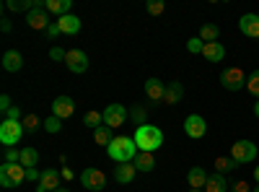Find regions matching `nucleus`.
<instances>
[{"instance_id":"obj_9","label":"nucleus","mask_w":259,"mask_h":192,"mask_svg":"<svg viewBox=\"0 0 259 192\" xmlns=\"http://www.w3.org/2000/svg\"><path fill=\"white\" fill-rule=\"evenodd\" d=\"M65 65H68L70 73L80 75L89 70V55H85L83 50H68V55H65Z\"/></svg>"},{"instance_id":"obj_44","label":"nucleus","mask_w":259,"mask_h":192,"mask_svg":"<svg viewBox=\"0 0 259 192\" xmlns=\"http://www.w3.org/2000/svg\"><path fill=\"white\" fill-rule=\"evenodd\" d=\"M254 117L259 120V99H256V104H254Z\"/></svg>"},{"instance_id":"obj_29","label":"nucleus","mask_w":259,"mask_h":192,"mask_svg":"<svg viewBox=\"0 0 259 192\" xmlns=\"http://www.w3.org/2000/svg\"><path fill=\"white\" fill-rule=\"evenodd\" d=\"M218 36H221V29L215 26V24H202V29H200V39L205 42V45H210V42H218Z\"/></svg>"},{"instance_id":"obj_4","label":"nucleus","mask_w":259,"mask_h":192,"mask_svg":"<svg viewBox=\"0 0 259 192\" xmlns=\"http://www.w3.org/2000/svg\"><path fill=\"white\" fill-rule=\"evenodd\" d=\"M246 73L241 70V68H236V65H228V68H223V73H221V83H223V89L226 91H241L244 86H246Z\"/></svg>"},{"instance_id":"obj_37","label":"nucleus","mask_w":259,"mask_h":192,"mask_svg":"<svg viewBox=\"0 0 259 192\" xmlns=\"http://www.w3.org/2000/svg\"><path fill=\"white\" fill-rule=\"evenodd\" d=\"M6 120H13V122H21V106L18 104H13L11 109L6 112Z\"/></svg>"},{"instance_id":"obj_5","label":"nucleus","mask_w":259,"mask_h":192,"mask_svg":"<svg viewBox=\"0 0 259 192\" xmlns=\"http://www.w3.org/2000/svg\"><path fill=\"white\" fill-rule=\"evenodd\" d=\"M24 125L21 122H13V120H3L0 122V143H3L6 148H13L21 138H24Z\"/></svg>"},{"instance_id":"obj_25","label":"nucleus","mask_w":259,"mask_h":192,"mask_svg":"<svg viewBox=\"0 0 259 192\" xmlns=\"http://www.w3.org/2000/svg\"><path fill=\"white\" fill-rule=\"evenodd\" d=\"M94 140H96V145H106V148H109V145H112V140H114V133H112V127L101 125L99 130H94Z\"/></svg>"},{"instance_id":"obj_41","label":"nucleus","mask_w":259,"mask_h":192,"mask_svg":"<svg viewBox=\"0 0 259 192\" xmlns=\"http://www.w3.org/2000/svg\"><path fill=\"white\" fill-rule=\"evenodd\" d=\"M45 34H47V36H50V39H55V36H57V34H62V31H60V26H57V21H52V24H50V29H47V31H45Z\"/></svg>"},{"instance_id":"obj_20","label":"nucleus","mask_w":259,"mask_h":192,"mask_svg":"<svg viewBox=\"0 0 259 192\" xmlns=\"http://www.w3.org/2000/svg\"><path fill=\"white\" fill-rule=\"evenodd\" d=\"M184 96V86L179 81H168L166 83V94H163V104H179Z\"/></svg>"},{"instance_id":"obj_23","label":"nucleus","mask_w":259,"mask_h":192,"mask_svg":"<svg viewBox=\"0 0 259 192\" xmlns=\"http://www.w3.org/2000/svg\"><path fill=\"white\" fill-rule=\"evenodd\" d=\"M45 8H47L50 13H57V18H62V16H68V13H70L73 3H70V0H47Z\"/></svg>"},{"instance_id":"obj_3","label":"nucleus","mask_w":259,"mask_h":192,"mask_svg":"<svg viewBox=\"0 0 259 192\" xmlns=\"http://www.w3.org/2000/svg\"><path fill=\"white\" fill-rule=\"evenodd\" d=\"M24 182H26V166H21V164H3L0 166V184L6 189H13Z\"/></svg>"},{"instance_id":"obj_48","label":"nucleus","mask_w":259,"mask_h":192,"mask_svg":"<svg viewBox=\"0 0 259 192\" xmlns=\"http://www.w3.org/2000/svg\"><path fill=\"white\" fill-rule=\"evenodd\" d=\"M254 192H259V184H256V187H254Z\"/></svg>"},{"instance_id":"obj_47","label":"nucleus","mask_w":259,"mask_h":192,"mask_svg":"<svg viewBox=\"0 0 259 192\" xmlns=\"http://www.w3.org/2000/svg\"><path fill=\"white\" fill-rule=\"evenodd\" d=\"M189 192H200V189H192V187H189Z\"/></svg>"},{"instance_id":"obj_22","label":"nucleus","mask_w":259,"mask_h":192,"mask_svg":"<svg viewBox=\"0 0 259 192\" xmlns=\"http://www.w3.org/2000/svg\"><path fill=\"white\" fill-rule=\"evenodd\" d=\"M133 164H135L138 172H145V174H148V172H153V169H156V156H153V153H143V151H140V153L135 156V161H133Z\"/></svg>"},{"instance_id":"obj_14","label":"nucleus","mask_w":259,"mask_h":192,"mask_svg":"<svg viewBox=\"0 0 259 192\" xmlns=\"http://www.w3.org/2000/svg\"><path fill=\"white\" fill-rule=\"evenodd\" d=\"M57 189H60V174H57V169H45V172H41V179H39L36 192H57Z\"/></svg>"},{"instance_id":"obj_12","label":"nucleus","mask_w":259,"mask_h":192,"mask_svg":"<svg viewBox=\"0 0 259 192\" xmlns=\"http://www.w3.org/2000/svg\"><path fill=\"white\" fill-rule=\"evenodd\" d=\"M73 114H75V101H73L70 96H57V99L52 101V117L68 120V117H73Z\"/></svg>"},{"instance_id":"obj_13","label":"nucleus","mask_w":259,"mask_h":192,"mask_svg":"<svg viewBox=\"0 0 259 192\" xmlns=\"http://www.w3.org/2000/svg\"><path fill=\"white\" fill-rule=\"evenodd\" d=\"M239 29H241L244 36L259 39V13H244L239 18Z\"/></svg>"},{"instance_id":"obj_27","label":"nucleus","mask_w":259,"mask_h":192,"mask_svg":"<svg viewBox=\"0 0 259 192\" xmlns=\"http://www.w3.org/2000/svg\"><path fill=\"white\" fill-rule=\"evenodd\" d=\"M36 6H39V0H8V3H6V8L8 11H16V13L18 11H29L31 13Z\"/></svg>"},{"instance_id":"obj_18","label":"nucleus","mask_w":259,"mask_h":192,"mask_svg":"<svg viewBox=\"0 0 259 192\" xmlns=\"http://www.w3.org/2000/svg\"><path fill=\"white\" fill-rule=\"evenodd\" d=\"M57 26H60V31L62 34H68V36H73V34H78L80 31V18L78 16H73V13H68V16H62V18H57Z\"/></svg>"},{"instance_id":"obj_45","label":"nucleus","mask_w":259,"mask_h":192,"mask_svg":"<svg viewBox=\"0 0 259 192\" xmlns=\"http://www.w3.org/2000/svg\"><path fill=\"white\" fill-rule=\"evenodd\" d=\"M254 179H256V184H259V166L254 169Z\"/></svg>"},{"instance_id":"obj_38","label":"nucleus","mask_w":259,"mask_h":192,"mask_svg":"<svg viewBox=\"0 0 259 192\" xmlns=\"http://www.w3.org/2000/svg\"><path fill=\"white\" fill-rule=\"evenodd\" d=\"M11 106H13V101H11V96H8V94H3V96H0V112H3V114H6V112L11 109Z\"/></svg>"},{"instance_id":"obj_35","label":"nucleus","mask_w":259,"mask_h":192,"mask_svg":"<svg viewBox=\"0 0 259 192\" xmlns=\"http://www.w3.org/2000/svg\"><path fill=\"white\" fill-rule=\"evenodd\" d=\"M202 47H205V42H202L200 36H192V39L187 42V50H189L192 55H202Z\"/></svg>"},{"instance_id":"obj_43","label":"nucleus","mask_w":259,"mask_h":192,"mask_svg":"<svg viewBox=\"0 0 259 192\" xmlns=\"http://www.w3.org/2000/svg\"><path fill=\"white\" fill-rule=\"evenodd\" d=\"M62 179H73V172H70V169H62Z\"/></svg>"},{"instance_id":"obj_10","label":"nucleus","mask_w":259,"mask_h":192,"mask_svg":"<svg viewBox=\"0 0 259 192\" xmlns=\"http://www.w3.org/2000/svg\"><path fill=\"white\" fill-rule=\"evenodd\" d=\"M127 117H130V112L124 109L122 104H109V106L104 109V125L112 127V130H114V127H119V125H124Z\"/></svg>"},{"instance_id":"obj_17","label":"nucleus","mask_w":259,"mask_h":192,"mask_svg":"<svg viewBox=\"0 0 259 192\" xmlns=\"http://www.w3.org/2000/svg\"><path fill=\"white\" fill-rule=\"evenodd\" d=\"M163 94H166V83H161L158 78H148L145 81V96L150 101H163Z\"/></svg>"},{"instance_id":"obj_30","label":"nucleus","mask_w":259,"mask_h":192,"mask_svg":"<svg viewBox=\"0 0 259 192\" xmlns=\"http://www.w3.org/2000/svg\"><path fill=\"white\" fill-rule=\"evenodd\" d=\"M233 169H239V164H236L231 156H228V159H223V156H221V159H215V172H218V174L226 177L228 172H233Z\"/></svg>"},{"instance_id":"obj_42","label":"nucleus","mask_w":259,"mask_h":192,"mask_svg":"<svg viewBox=\"0 0 259 192\" xmlns=\"http://www.w3.org/2000/svg\"><path fill=\"white\" fill-rule=\"evenodd\" d=\"M233 192H249V184L246 182H236L233 184Z\"/></svg>"},{"instance_id":"obj_8","label":"nucleus","mask_w":259,"mask_h":192,"mask_svg":"<svg viewBox=\"0 0 259 192\" xmlns=\"http://www.w3.org/2000/svg\"><path fill=\"white\" fill-rule=\"evenodd\" d=\"M26 24H29V29H34V31H47L50 29V11L45 8V3H39L29 16H26Z\"/></svg>"},{"instance_id":"obj_34","label":"nucleus","mask_w":259,"mask_h":192,"mask_svg":"<svg viewBox=\"0 0 259 192\" xmlns=\"http://www.w3.org/2000/svg\"><path fill=\"white\" fill-rule=\"evenodd\" d=\"M130 117H133V122L140 127V125H145V117H148V112H145L143 106L138 104V106H133V109H130Z\"/></svg>"},{"instance_id":"obj_32","label":"nucleus","mask_w":259,"mask_h":192,"mask_svg":"<svg viewBox=\"0 0 259 192\" xmlns=\"http://www.w3.org/2000/svg\"><path fill=\"white\" fill-rule=\"evenodd\" d=\"M246 91L259 99V70H251V73H249V78H246Z\"/></svg>"},{"instance_id":"obj_36","label":"nucleus","mask_w":259,"mask_h":192,"mask_svg":"<svg viewBox=\"0 0 259 192\" xmlns=\"http://www.w3.org/2000/svg\"><path fill=\"white\" fill-rule=\"evenodd\" d=\"M45 130H47V133H60V130H62V120L47 117V120H45Z\"/></svg>"},{"instance_id":"obj_24","label":"nucleus","mask_w":259,"mask_h":192,"mask_svg":"<svg viewBox=\"0 0 259 192\" xmlns=\"http://www.w3.org/2000/svg\"><path fill=\"white\" fill-rule=\"evenodd\" d=\"M228 189V182H226V177L223 174H210V179H207V184H205V192H226Z\"/></svg>"},{"instance_id":"obj_39","label":"nucleus","mask_w":259,"mask_h":192,"mask_svg":"<svg viewBox=\"0 0 259 192\" xmlns=\"http://www.w3.org/2000/svg\"><path fill=\"white\" fill-rule=\"evenodd\" d=\"M39 179H41V172H36V166L26 169V182H39Z\"/></svg>"},{"instance_id":"obj_26","label":"nucleus","mask_w":259,"mask_h":192,"mask_svg":"<svg viewBox=\"0 0 259 192\" xmlns=\"http://www.w3.org/2000/svg\"><path fill=\"white\" fill-rule=\"evenodd\" d=\"M39 164V153H36V148L26 145V148H21V166H26V169H34Z\"/></svg>"},{"instance_id":"obj_28","label":"nucleus","mask_w":259,"mask_h":192,"mask_svg":"<svg viewBox=\"0 0 259 192\" xmlns=\"http://www.w3.org/2000/svg\"><path fill=\"white\" fill-rule=\"evenodd\" d=\"M83 125L91 127V130H99V127L104 125V112H96V109L85 112V114H83Z\"/></svg>"},{"instance_id":"obj_6","label":"nucleus","mask_w":259,"mask_h":192,"mask_svg":"<svg viewBox=\"0 0 259 192\" xmlns=\"http://www.w3.org/2000/svg\"><path fill=\"white\" fill-rule=\"evenodd\" d=\"M231 159L239 164V166L251 164V161L256 159V145H254L251 140H236V143L231 145Z\"/></svg>"},{"instance_id":"obj_7","label":"nucleus","mask_w":259,"mask_h":192,"mask_svg":"<svg viewBox=\"0 0 259 192\" xmlns=\"http://www.w3.org/2000/svg\"><path fill=\"white\" fill-rule=\"evenodd\" d=\"M80 184L89 192H101L106 187V177L101 169H83L80 172Z\"/></svg>"},{"instance_id":"obj_2","label":"nucleus","mask_w":259,"mask_h":192,"mask_svg":"<svg viewBox=\"0 0 259 192\" xmlns=\"http://www.w3.org/2000/svg\"><path fill=\"white\" fill-rule=\"evenodd\" d=\"M106 153H109V159L117 161V164H133L140 151H138V145H135V138L119 135V138L112 140L109 148H106Z\"/></svg>"},{"instance_id":"obj_19","label":"nucleus","mask_w":259,"mask_h":192,"mask_svg":"<svg viewBox=\"0 0 259 192\" xmlns=\"http://www.w3.org/2000/svg\"><path fill=\"white\" fill-rule=\"evenodd\" d=\"M202 57H205L207 62H223V57H226V47L221 45V42H210V45L202 47Z\"/></svg>"},{"instance_id":"obj_11","label":"nucleus","mask_w":259,"mask_h":192,"mask_svg":"<svg viewBox=\"0 0 259 192\" xmlns=\"http://www.w3.org/2000/svg\"><path fill=\"white\" fill-rule=\"evenodd\" d=\"M184 133H187V138H192V140L205 138V133H207V122H205V117H200V114H189V117L184 120Z\"/></svg>"},{"instance_id":"obj_1","label":"nucleus","mask_w":259,"mask_h":192,"mask_svg":"<svg viewBox=\"0 0 259 192\" xmlns=\"http://www.w3.org/2000/svg\"><path fill=\"white\" fill-rule=\"evenodd\" d=\"M133 138H135L138 151H143V153H156L158 148L163 145V133H161V127H156V125H140Z\"/></svg>"},{"instance_id":"obj_40","label":"nucleus","mask_w":259,"mask_h":192,"mask_svg":"<svg viewBox=\"0 0 259 192\" xmlns=\"http://www.w3.org/2000/svg\"><path fill=\"white\" fill-rule=\"evenodd\" d=\"M65 55H68V52L60 50V47H52V50H50V57H52V60H62V62H65Z\"/></svg>"},{"instance_id":"obj_33","label":"nucleus","mask_w":259,"mask_h":192,"mask_svg":"<svg viewBox=\"0 0 259 192\" xmlns=\"http://www.w3.org/2000/svg\"><path fill=\"white\" fill-rule=\"evenodd\" d=\"M145 8H148L150 16H161V13L166 11V3H163V0H148Z\"/></svg>"},{"instance_id":"obj_16","label":"nucleus","mask_w":259,"mask_h":192,"mask_svg":"<svg viewBox=\"0 0 259 192\" xmlns=\"http://www.w3.org/2000/svg\"><path fill=\"white\" fill-rule=\"evenodd\" d=\"M21 68H24V55H21L18 50H8L3 55V70L6 73H18Z\"/></svg>"},{"instance_id":"obj_15","label":"nucleus","mask_w":259,"mask_h":192,"mask_svg":"<svg viewBox=\"0 0 259 192\" xmlns=\"http://www.w3.org/2000/svg\"><path fill=\"white\" fill-rule=\"evenodd\" d=\"M207 179H210V174L205 172L202 166H192L189 172H187V182H189V187H192V189H205Z\"/></svg>"},{"instance_id":"obj_21","label":"nucleus","mask_w":259,"mask_h":192,"mask_svg":"<svg viewBox=\"0 0 259 192\" xmlns=\"http://www.w3.org/2000/svg\"><path fill=\"white\" fill-rule=\"evenodd\" d=\"M135 174H138L135 164H117V169H114V179L119 184H130V182L135 179Z\"/></svg>"},{"instance_id":"obj_31","label":"nucleus","mask_w":259,"mask_h":192,"mask_svg":"<svg viewBox=\"0 0 259 192\" xmlns=\"http://www.w3.org/2000/svg\"><path fill=\"white\" fill-rule=\"evenodd\" d=\"M21 125H24V130H26L29 135H34V133L39 130V127H45V122H41L36 114H26L24 120H21Z\"/></svg>"},{"instance_id":"obj_46","label":"nucleus","mask_w":259,"mask_h":192,"mask_svg":"<svg viewBox=\"0 0 259 192\" xmlns=\"http://www.w3.org/2000/svg\"><path fill=\"white\" fill-rule=\"evenodd\" d=\"M57 192H70V189H68V187H60V189H57Z\"/></svg>"}]
</instances>
